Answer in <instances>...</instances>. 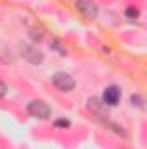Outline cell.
<instances>
[{
	"mask_svg": "<svg viewBox=\"0 0 147 149\" xmlns=\"http://www.w3.org/2000/svg\"><path fill=\"white\" fill-rule=\"evenodd\" d=\"M26 111H28L30 116L38 118V120H49V118L52 116L50 106H49L47 102H43V101H31V102L28 104Z\"/></svg>",
	"mask_w": 147,
	"mask_h": 149,
	"instance_id": "6da1fadb",
	"label": "cell"
},
{
	"mask_svg": "<svg viewBox=\"0 0 147 149\" xmlns=\"http://www.w3.org/2000/svg\"><path fill=\"white\" fill-rule=\"evenodd\" d=\"M19 52H21L23 59L28 61L30 64H42V63H43V54H42V50L37 49L35 45H31V43H21Z\"/></svg>",
	"mask_w": 147,
	"mask_h": 149,
	"instance_id": "7a4b0ae2",
	"label": "cell"
},
{
	"mask_svg": "<svg viewBox=\"0 0 147 149\" xmlns=\"http://www.w3.org/2000/svg\"><path fill=\"white\" fill-rule=\"evenodd\" d=\"M76 9H78V12H80L85 19H88V21L95 19L97 14H99L97 3H95L94 0H76Z\"/></svg>",
	"mask_w": 147,
	"mask_h": 149,
	"instance_id": "3957f363",
	"label": "cell"
},
{
	"mask_svg": "<svg viewBox=\"0 0 147 149\" xmlns=\"http://www.w3.org/2000/svg\"><path fill=\"white\" fill-rule=\"evenodd\" d=\"M52 83L61 92H71L74 88V80L68 73H62V71H59L52 76Z\"/></svg>",
	"mask_w": 147,
	"mask_h": 149,
	"instance_id": "277c9868",
	"label": "cell"
},
{
	"mask_svg": "<svg viewBox=\"0 0 147 149\" xmlns=\"http://www.w3.org/2000/svg\"><path fill=\"white\" fill-rule=\"evenodd\" d=\"M119 99H121V90H119V87H116V85L106 87V90H104V94H102V102H104L106 106H116V104L119 102Z\"/></svg>",
	"mask_w": 147,
	"mask_h": 149,
	"instance_id": "5b68a950",
	"label": "cell"
},
{
	"mask_svg": "<svg viewBox=\"0 0 147 149\" xmlns=\"http://www.w3.org/2000/svg\"><path fill=\"white\" fill-rule=\"evenodd\" d=\"M126 17H128V19H137V17H139V10L133 9V7H128V9H126Z\"/></svg>",
	"mask_w": 147,
	"mask_h": 149,
	"instance_id": "8992f818",
	"label": "cell"
},
{
	"mask_svg": "<svg viewBox=\"0 0 147 149\" xmlns=\"http://www.w3.org/2000/svg\"><path fill=\"white\" fill-rule=\"evenodd\" d=\"M7 92H9L7 83H3V81L0 80V97H5V95H7Z\"/></svg>",
	"mask_w": 147,
	"mask_h": 149,
	"instance_id": "52a82bcc",
	"label": "cell"
},
{
	"mask_svg": "<svg viewBox=\"0 0 147 149\" xmlns=\"http://www.w3.org/2000/svg\"><path fill=\"white\" fill-rule=\"evenodd\" d=\"M55 127H69V121L68 120H57L55 121Z\"/></svg>",
	"mask_w": 147,
	"mask_h": 149,
	"instance_id": "ba28073f",
	"label": "cell"
}]
</instances>
